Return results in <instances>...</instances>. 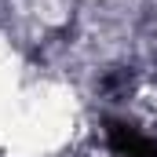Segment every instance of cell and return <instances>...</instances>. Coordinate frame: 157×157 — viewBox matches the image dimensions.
Here are the masks:
<instances>
[{
	"instance_id": "obj_1",
	"label": "cell",
	"mask_w": 157,
	"mask_h": 157,
	"mask_svg": "<svg viewBox=\"0 0 157 157\" xmlns=\"http://www.w3.org/2000/svg\"><path fill=\"white\" fill-rule=\"evenodd\" d=\"M106 143L117 157H157V143L128 121H106Z\"/></svg>"
}]
</instances>
